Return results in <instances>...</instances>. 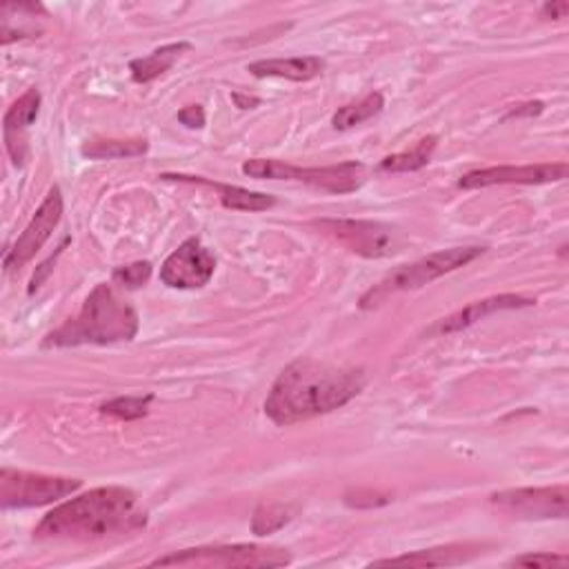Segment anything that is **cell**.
<instances>
[{
	"label": "cell",
	"mask_w": 569,
	"mask_h": 569,
	"mask_svg": "<svg viewBox=\"0 0 569 569\" xmlns=\"http://www.w3.org/2000/svg\"><path fill=\"white\" fill-rule=\"evenodd\" d=\"M365 383L363 369L300 358L276 378L265 401V414L281 427L296 425L347 405L363 392Z\"/></svg>",
	"instance_id": "obj_1"
},
{
	"label": "cell",
	"mask_w": 569,
	"mask_h": 569,
	"mask_svg": "<svg viewBox=\"0 0 569 569\" xmlns=\"http://www.w3.org/2000/svg\"><path fill=\"white\" fill-rule=\"evenodd\" d=\"M139 498L125 487H98L54 508L36 527L43 541H94L145 527Z\"/></svg>",
	"instance_id": "obj_2"
},
{
	"label": "cell",
	"mask_w": 569,
	"mask_h": 569,
	"mask_svg": "<svg viewBox=\"0 0 569 569\" xmlns=\"http://www.w3.org/2000/svg\"><path fill=\"white\" fill-rule=\"evenodd\" d=\"M139 334V313L111 285L100 283L83 303V309L45 339V347L109 345L132 341Z\"/></svg>",
	"instance_id": "obj_3"
},
{
	"label": "cell",
	"mask_w": 569,
	"mask_h": 569,
	"mask_svg": "<svg viewBox=\"0 0 569 569\" xmlns=\"http://www.w3.org/2000/svg\"><path fill=\"white\" fill-rule=\"evenodd\" d=\"M483 251H485V247H452V249L436 251V254H429L412 265H403V268L394 270L392 274H388L381 283L374 285L360 298V307L371 309L376 305H381L383 300H388L392 294L429 285L440 276L457 272L459 268H465L467 263L478 259Z\"/></svg>",
	"instance_id": "obj_4"
},
{
	"label": "cell",
	"mask_w": 569,
	"mask_h": 569,
	"mask_svg": "<svg viewBox=\"0 0 569 569\" xmlns=\"http://www.w3.org/2000/svg\"><path fill=\"white\" fill-rule=\"evenodd\" d=\"M242 174L249 178L270 180H296L330 194H349L365 182L367 169L363 163H341L332 167H296L283 161L251 158L242 165Z\"/></svg>",
	"instance_id": "obj_5"
},
{
	"label": "cell",
	"mask_w": 569,
	"mask_h": 569,
	"mask_svg": "<svg viewBox=\"0 0 569 569\" xmlns=\"http://www.w3.org/2000/svg\"><path fill=\"white\" fill-rule=\"evenodd\" d=\"M292 560L285 549L261 545H214L174 552L156 558L152 567H283Z\"/></svg>",
	"instance_id": "obj_6"
},
{
	"label": "cell",
	"mask_w": 569,
	"mask_h": 569,
	"mask_svg": "<svg viewBox=\"0 0 569 569\" xmlns=\"http://www.w3.org/2000/svg\"><path fill=\"white\" fill-rule=\"evenodd\" d=\"M79 487L81 481L74 478H54L5 467L0 472V505L5 510L40 508V505H49L74 494Z\"/></svg>",
	"instance_id": "obj_7"
},
{
	"label": "cell",
	"mask_w": 569,
	"mask_h": 569,
	"mask_svg": "<svg viewBox=\"0 0 569 569\" xmlns=\"http://www.w3.org/2000/svg\"><path fill=\"white\" fill-rule=\"evenodd\" d=\"M323 234L339 240L343 247L365 259H386L392 257L401 247V236L396 229L371 223V221H352V218H323L316 221Z\"/></svg>",
	"instance_id": "obj_8"
},
{
	"label": "cell",
	"mask_w": 569,
	"mask_h": 569,
	"mask_svg": "<svg viewBox=\"0 0 569 569\" xmlns=\"http://www.w3.org/2000/svg\"><path fill=\"white\" fill-rule=\"evenodd\" d=\"M489 500L498 512L514 519H525V521L567 519L569 491L567 485L521 487V489L496 491L489 496Z\"/></svg>",
	"instance_id": "obj_9"
},
{
	"label": "cell",
	"mask_w": 569,
	"mask_h": 569,
	"mask_svg": "<svg viewBox=\"0 0 569 569\" xmlns=\"http://www.w3.org/2000/svg\"><path fill=\"white\" fill-rule=\"evenodd\" d=\"M216 270L212 251L199 240L189 238L167 257L161 268V281L174 289H199L210 283Z\"/></svg>",
	"instance_id": "obj_10"
},
{
	"label": "cell",
	"mask_w": 569,
	"mask_h": 569,
	"mask_svg": "<svg viewBox=\"0 0 569 569\" xmlns=\"http://www.w3.org/2000/svg\"><path fill=\"white\" fill-rule=\"evenodd\" d=\"M60 218H62V197H60L58 187H51L47 199L36 210V214L29 221V225L25 227V232L5 251V259H3L5 270L10 272V270H16V268H23L25 263H29L43 249V245L49 240V236L58 227Z\"/></svg>",
	"instance_id": "obj_11"
},
{
	"label": "cell",
	"mask_w": 569,
	"mask_h": 569,
	"mask_svg": "<svg viewBox=\"0 0 569 569\" xmlns=\"http://www.w3.org/2000/svg\"><path fill=\"white\" fill-rule=\"evenodd\" d=\"M567 163H543V165H523V167H487L474 169L461 178L463 189H481L494 185H545L567 178Z\"/></svg>",
	"instance_id": "obj_12"
},
{
	"label": "cell",
	"mask_w": 569,
	"mask_h": 569,
	"mask_svg": "<svg viewBox=\"0 0 569 569\" xmlns=\"http://www.w3.org/2000/svg\"><path fill=\"white\" fill-rule=\"evenodd\" d=\"M536 300L527 298V296H519V294H500V296H491V298H483L476 300L472 305H467L465 309L448 316V319L438 321L429 334H454L461 332L478 321H483L485 316H491L496 311H505V309H521V307H532Z\"/></svg>",
	"instance_id": "obj_13"
},
{
	"label": "cell",
	"mask_w": 569,
	"mask_h": 569,
	"mask_svg": "<svg viewBox=\"0 0 569 569\" xmlns=\"http://www.w3.org/2000/svg\"><path fill=\"white\" fill-rule=\"evenodd\" d=\"M40 92L36 87L27 90L5 114L3 118V132H5V145L8 152L14 161V165H23L27 156V145H25V132L29 130V125L36 120L40 111Z\"/></svg>",
	"instance_id": "obj_14"
},
{
	"label": "cell",
	"mask_w": 569,
	"mask_h": 569,
	"mask_svg": "<svg viewBox=\"0 0 569 569\" xmlns=\"http://www.w3.org/2000/svg\"><path fill=\"white\" fill-rule=\"evenodd\" d=\"M325 70V60L319 56H298V58H272L251 62L247 72L257 79H287L294 83H305L321 76Z\"/></svg>",
	"instance_id": "obj_15"
},
{
	"label": "cell",
	"mask_w": 569,
	"mask_h": 569,
	"mask_svg": "<svg viewBox=\"0 0 569 569\" xmlns=\"http://www.w3.org/2000/svg\"><path fill=\"white\" fill-rule=\"evenodd\" d=\"M161 178L165 180H182V182H199V185H210L218 192L221 203L227 210H238V212H263L276 205L274 197L268 194H259V192H249V189L236 187V185H221V182H212L203 176H185V174H163Z\"/></svg>",
	"instance_id": "obj_16"
},
{
	"label": "cell",
	"mask_w": 569,
	"mask_h": 569,
	"mask_svg": "<svg viewBox=\"0 0 569 569\" xmlns=\"http://www.w3.org/2000/svg\"><path fill=\"white\" fill-rule=\"evenodd\" d=\"M474 547L470 545H450V547H438V549H425L405 554L399 558H383L376 560V567H440V565H457L474 556Z\"/></svg>",
	"instance_id": "obj_17"
},
{
	"label": "cell",
	"mask_w": 569,
	"mask_h": 569,
	"mask_svg": "<svg viewBox=\"0 0 569 569\" xmlns=\"http://www.w3.org/2000/svg\"><path fill=\"white\" fill-rule=\"evenodd\" d=\"M192 49V45L189 43H171V45H165V47H158L156 51H152L150 56L145 58H137L130 62V72H132V79L137 83H152L154 79H158L161 74H165L174 62L185 54Z\"/></svg>",
	"instance_id": "obj_18"
},
{
	"label": "cell",
	"mask_w": 569,
	"mask_h": 569,
	"mask_svg": "<svg viewBox=\"0 0 569 569\" xmlns=\"http://www.w3.org/2000/svg\"><path fill=\"white\" fill-rule=\"evenodd\" d=\"M383 107H386L383 94L371 92V94H367L363 100L352 103V105H345V107H341V109L334 114V118H332L334 130H341V132L352 130V128H356V125H360V122H365V120H369V118L381 114Z\"/></svg>",
	"instance_id": "obj_19"
},
{
	"label": "cell",
	"mask_w": 569,
	"mask_h": 569,
	"mask_svg": "<svg viewBox=\"0 0 569 569\" xmlns=\"http://www.w3.org/2000/svg\"><path fill=\"white\" fill-rule=\"evenodd\" d=\"M436 145H438V139H436V137H427V139L418 141V145H416L414 150L383 158L381 169H383V171H394V174L423 169V167L431 161V154H434Z\"/></svg>",
	"instance_id": "obj_20"
},
{
	"label": "cell",
	"mask_w": 569,
	"mask_h": 569,
	"mask_svg": "<svg viewBox=\"0 0 569 569\" xmlns=\"http://www.w3.org/2000/svg\"><path fill=\"white\" fill-rule=\"evenodd\" d=\"M147 141L134 139V141H92L83 147V156L94 161H109V158H130L141 156L147 152Z\"/></svg>",
	"instance_id": "obj_21"
},
{
	"label": "cell",
	"mask_w": 569,
	"mask_h": 569,
	"mask_svg": "<svg viewBox=\"0 0 569 569\" xmlns=\"http://www.w3.org/2000/svg\"><path fill=\"white\" fill-rule=\"evenodd\" d=\"M289 521H292V510L285 508V505H261V508L254 512V519H251V532L257 536H268L285 527Z\"/></svg>",
	"instance_id": "obj_22"
},
{
	"label": "cell",
	"mask_w": 569,
	"mask_h": 569,
	"mask_svg": "<svg viewBox=\"0 0 569 569\" xmlns=\"http://www.w3.org/2000/svg\"><path fill=\"white\" fill-rule=\"evenodd\" d=\"M152 396H120L100 405V412L120 420H137L143 418L150 410Z\"/></svg>",
	"instance_id": "obj_23"
},
{
	"label": "cell",
	"mask_w": 569,
	"mask_h": 569,
	"mask_svg": "<svg viewBox=\"0 0 569 569\" xmlns=\"http://www.w3.org/2000/svg\"><path fill=\"white\" fill-rule=\"evenodd\" d=\"M152 276V265L145 261V263H134V265H128V268H118L114 272V281H118L122 287H130V289H137V287H143Z\"/></svg>",
	"instance_id": "obj_24"
},
{
	"label": "cell",
	"mask_w": 569,
	"mask_h": 569,
	"mask_svg": "<svg viewBox=\"0 0 569 569\" xmlns=\"http://www.w3.org/2000/svg\"><path fill=\"white\" fill-rule=\"evenodd\" d=\"M510 565H514V567H565V565H569V558L565 554L541 552V554L517 556Z\"/></svg>",
	"instance_id": "obj_25"
},
{
	"label": "cell",
	"mask_w": 569,
	"mask_h": 569,
	"mask_svg": "<svg viewBox=\"0 0 569 569\" xmlns=\"http://www.w3.org/2000/svg\"><path fill=\"white\" fill-rule=\"evenodd\" d=\"M345 502L349 508H381V505L390 502L388 494H378V491H356V494H347Z\"/></svg>",
	"instance_id": "obj_26"
},
{
	"label": "cell",
	"mask_w": 569,
	"mask_h": 569,
	"mask_svg": "<svg viewBox=\"0 0 569 569\" xmlns=\"http://www.w3.org/2000/svg\"><path fill=\"white\" fill-rule=\"evenodd\" d=\"M178 120L182 125H187V128L197 130V128H203V125H205V111H203L201 105H189V107L178 111Z\"/></svg>",
	"instance_id": "obj_27"
},
{
	"label": "cell",
	"mask_w": 569,
	"mask_h": 569,
	"mask_svg": "<svg viewBox=\"0 0 569 569\" xmlns=\"http://www.w3.org/2000/svg\"><path fill=\"white\" fill-rule=\"evenodd\" d=\"M567 12H569V3H565V0H560V3H547V5L543 8V16H545V19H554V21L565 19Z\"/></svg>",
	"instance_id": "obj_28"
},
{
	"label": "cell",
	"mask_w": 569,
	"mask_h": 569,
	"mask_svg": "<svg viewBox=\"0 0 569 569\" xmlns=\"http://www.w3.org/2000/svg\"><path fill=\"white\" fill-rule=\"evenodd\" d=\"M543 111V103H525V105H519L514 109H510V114L505 118H519V116H536Z\"/></svg>",
	"instance_id": "obj_29"
},
{
	"label": "cell",
	"mask_w": 569,
	"mask_h": 569,
	"mask_svg": "<svg viewBox=\"0 0 569 569\" xmlns=\"http://www.w3.org/2000/svg\"><path fill=\"white\" fill-rule=\"evenodd\" d=\"M234 100L238 103L240 109H249V107L259 105V98H249V96H242V94H234Z\"/></svg>",
	"instance_id": "obj_30"
}]
</instances>
